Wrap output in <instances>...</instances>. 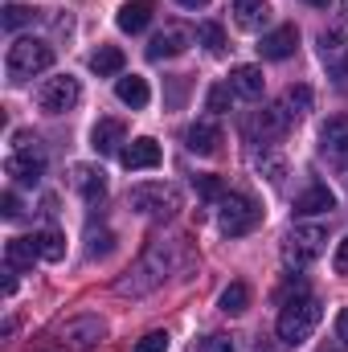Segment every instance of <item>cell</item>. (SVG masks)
<instances>
[{
  "label": "cell",
  "mask_w": 348,
  "mask_h": 352,
  "mask_svg": "<svg viewBox=\"0 0 348 352\" xmlns=\"http://www.w3.org/2000/svg\"><path fill=\"white\" fill-rule=\"evenodd\" d=\"M262 70L259 66H234L230 70V90L242 94V98H262Z\"/></svg>",
  "instance_id": "cell-21"
},
{
  "label": "cell",
  "mask_w": 348,
  "mask_h": 352,
  "mask_svg": "<svg viewBox=\"0 0 348 352\" xmlns=\"http://www.w3.org/2000/svg\"><path fill=\"white\" fill-rule=\"evenodd\" d=\"M78 98H83V87H78L74 74H58V78H45V82L37 87V107L50 111V115H66V111H74Z\"/></svg>",
  "instance_id": "cell-8"
},
{
  "label": "cell",
  "mask_w": 348,
  "mask_h": 352,
  "mask_svg": "<svg viewBox=\"0 0 348 352\" xmlns=\"http://www.w3.org/2000/svg\"><path fill=\"white\" fill-rule=\"evenodd\" d=\"M37 258H41L37 238H8V246H4V263H8V266L25 270V266H33Z\"/></svg>",
  "instance_id": "cell-24"
},
{
  "label": "cell",
  "mask_w": 348,
  "mask_h": 352,
  "mask_svg": "<svg viewBox=\"0 0 348 352\" xmlns=\"http://www.w3.org/2000/svg\"><path fill=\"white\" fill-rule=\"evenodd\" d=\"M283 127H287V111L283 107H266V111H259L250 119V135L254 140H274V135H283Z\"/></svg>",
  "instance_id": "cell-20"
},
{
  "label": "cell",
  "mask_w": 348,
  "mask_h": 352,
  "mask_svg": "<svg viewBox=\"0 0 348 352\" xmlns=\"http://www.w3.org/2000/svg\"><path fill=\"white\" fill-rule=\"evenodd\" d=\"M193 352H234V340L230 336H205L193 344Z\"/></svg>",
  "instance_id": "cell-33"
},
{
  "label": "cell",
  "mask_w": 348,
  "mask_h": 352,
  "mask_svg": "<svg viewBox=\"0 0 348 352\" xmlns=\"http://www.w3.org/2000/svg\"><path fill=\"white\" fill-rule=\"evenodd\" d=\"M41 21V8H29V4H4L0 8V29L4 33H17L25 25H37Z\"/></svg>",
  "instance_id": "cell-25"
},
{
  "label": "cell",
  "mask_w": 348,
  "mask_h": 352,
  "mask_svg": "<svg viewBox=\"0 0 348 352\" xmlns=\"http://www.w3.org/2000/svg\"><path fill=\"white\" fill-rule=\"evenodd\" d=\"M180 263H184V242H180V238H152L148 250L140 254V263L115 283V291H119V295H131V299L152 295L168 274H176Z\"/></svg>",
  "instance_id": "cell-1"
},
{
  "label": "cell",
  "mask_w": 348,
  "mask_h": 352,
  "mask_svg": "<svg viewBox=\"0 0 348 352\" xmlns=\"http://www.w3.org/2000/svg\"><path fill=\"white\" fill-rule=\"evenodd\" d=\"M283 111H287V119H299V115H307L312 111V87H291L283 94Z\"/></svg>",
  "instance_id": "cell-29"
},
{
  "label": "cell",
  "mask_w": 348,
  "mask_h": 352,
  "mask_svg": "<svg viewBox=\"0 0 348 352\" xmlns=\"http://www.w3.org/2000/svg\"><path fill=\"white\" fill-rule=\"evenodd\" d=\"M336 205V197L328 192V184H312L295 197V217H316V213H328Z\"/></svg>",
  "instance_id": "cell-16"
},
{
  "label": "cell",
  "mask_w": 348,
  "mask_h": 352,
  "mask_svg": "<svg viewBox=\"0 0 348 352\" xmlns=\"http://www.w3.org/2000/svg\"><path fill=\"white\" fill-rule=\"evenodd\" d=\"M197 37L205 41V50H209V54H226V29H221L217 21H205V25H197Z\"/></svg>",
  "instance_id": "cell-30"
},
{
  "label": "cell",
  "mask_w": 348,
  "mask_h": 352,
  "mask_svg": "<svg viewBox=\"0 0 348 352\" xmlns=\"http://www.w3.org/2000/svg\"><path fill=\"white\" fill-rule=\"evenodd\" d=\"M184 144H188V152H197V156H217V152H221V127H217L213 119H197V123L184 131Z\"/></svg>",
  "instance_id": "cell-13"
},
{
  "label": "cell",
  "mask_w": 348,
  "mask_h": 352,
  "mask_svg": "<svg viewBox=\"0 0 348 352\" xmlns=\"http://www.w3.org/2000/svg\"><path fill=\"white\" fill-rule=\"evenodd\" d=\"M226 107H230V87H213V90H209V111H217V115H221Z\"/></svg>",
  "instance_id": "cell-35"
},
{
  "label": "cell",
  "mask_w": 348,
  "mask_h": 352,
  "mask_svg": "<svg viewBox=\"0 0 348 352\" xmlns=\"http://www.w3.org/2000/svg\"><path fill=\"white\" fill-rule=\"evenodd\" d=\"M320 58L332 74H348V50L340 41V33H320Z\"/></svg>",
  "instance_id": "cell-23"
},
{
  "label": "cell",
  "mask_w": 348,
  "mask_h": 352,
  "mask_svg": "<svg viewBox=\"0 0 348 352\" xmlns=\"http://www.w3.org/2000/svg\"><path fill=\"white\" fill-rule=\"evenodd\" d=\"M336 340H340V344L348 349V307L340 311V320H336Z\"/></svg>",
  "instance_id": "cell-38"
},
{
  "label": "cell",
  "mask_w": 348,
  "mask_h": 352,
  "mask_svg": "<svg viewBox=\"0 0 348 352\" xmlns=\"http://www.w3.org/2000/svg\"><path fill=\"white\" fill-rule=\"evenodd\" d=\"M234 21L246 33H262L270 25V4L266 0H234Z\"/></svg>",
  "instance_id": "cell-15"
},
{
  "label": "cell",
  "mask_w": 348,
  "mask_h": 352,
  "mask_svg": "<svg viewBox=\"0 0 348 352\" xmlns=\"http://www.w3.org/2000/svg\"><path fill=\"white\" fill-rule=\"evenodd\" d=\"M33 238H37V250H41L45 263H62V258H66V238H62L58 230H41V234H33Z\"/></svg>",
  "instance_id": "cell-28"
},
{
  "label": "cell",
  "mask_w": 348,
  "mask_h": 352,
  "mask_svg": "<svg viewBox=\"0 0 348 352\" xmlns=\"http://www.w3.org/2000/svg\"><path fill=\"white\" fill-rule=\"evenodd\" d=\"M135 352H168V332H148L144 340H135Z\"/></svg>",
  "instance_id": "cell-32"
},
{
  "label": "cell",
  "mask_w": 348,
  "mask_h": 352,
  "mask_svg": "<svg viewBox=\"0 0 348 352\" xmlns=\"http://www.w3.org/2000/svg\"><path fill=\"white\" fill-rule=\"evenodd\" d=\"M58 336H62L66 344H74V349H94V344L107 340V320H102V316H74V320L62 324Z\"/></svg>",
  "instance_id": "cell-9"
},
{
  "label": "cell",
  "mask_w": 348,
  "mask_h": 352,
  "mask_svg": "<svg viewBox=\"0 0 348 352\" xmlns=\"http://www.w3.org/2000/svg\"><path fill=\"white\" fill-rule=\"evenodd\" d=\"M307 4H312V8H328L332 0H307Z\"/></svg>",
  "instance_id": "cell-40"
},
{
  "label": "cell",
  "mask_w": 348,
  "mask_h": 352,
  "mask_svg": "<svg viewBox=\"0 0 348 352\" xmlns=\"http://www.w3.org/2000/svg\"><path fill=\"white\" fill-rule=\"evenodd\" d=\"M259 173H266L270 180H283V173H287V164H283L279 156H259Z\"/></svg>",
  "instance_id": "cell-34"
},
{
  "label": "cell",
  "mask_w": 348,
  "mask_h": 352,
  "mask_svg": "<svg viewBox=\"0 0 348 352\" xmlns=\"http://www.w3.org/2000/svg\"><path fill=\"white\" fill-rule=\"evenodd\" d=\"M54 66V45L41 41V37H17L4 54V70H8V82L21 87L29 78H37L41 70Z\"/></svg>",
  "instance_id": "cell-2"
},
{
  "label": "cell",
  "mask_w": 348,
  "mask_h": 352,
  "mask_svg": "<svg viewBox=\"0 0 348 352\" xmlns=\"http://www.w3.org/2000/svg\"><path fill=\"white\" fill-rule=\"evenodd\" d=\"M295 45H299V29H295V25H279V29L262 33L259 54L266 58V62H283V58L295 54Z\"/></svg>",
  "instance_id": "cell-11"
},
{
  "label": "cell",
  "mask_w": 348,
  "mask_h": 352,
  "mask_svg": "<svg viewBox=\"0 0 348 352\" xmlns=\"http://www.w3.org/2000/svg\"><path fill=\"white\" fill-rule=\"evenodd\" d=\"M193 184H197V192H201L205 201H221V197H226V184H221L217 176H193Z\"/></svg>",
  "instance_id": "cell-31"
},
{
  "label": "cell",
  "mask_w": 348,
  "mask_h": 352,
  "mask_svg": "<svg viewBox=\"0 0 348 352\" xmlns=\"http://www.w3.org/2000/svg\"><path fill=\"white\" fill-rule=\"evenodd\" d=\"M115 94H119V102L131 107V111L148 107V98H152V90H148V82H144L140 74H123V78H115Z\"/></svg>",
  "instance_id": "cell-18"
},
{
  "label": "cell",
  "mask_w": 348,
  "mask_h": 352,
  "mask_svg": "<svg viewBox=\"0 0 348 352\" xmlns=\"http://www.w3.org/2000/svg\"><path fill=\"white\" fill-rule=\"evenodd\" d=\"M176 4H180V8H205L209 0H176Z\"/></svg>",
  "instance_id": "cell-39"
},
{
  "label": "cell",
  "mask_w": 348,
  "mask_h": 352,
  "mask_svg": "<svg viewBox=\"0 0 348 352\" xmlns=\"http://www.w3.org/2000/svg\"><path fill=\"white\" fill-rule=\"evenodd\" d=\"M123 144H127V127H123L119 119H98V123H94V131H90V148H94L98 156H119Z\"/></svg>",
  "instance_id": "cell-12"
},
{
  "label": "cell",
  "mask_w": 348,
  "mask_h": 352,
  "mask_svg": "<svg viewBox=\"0 0 348 352\" xmlns=\"http://www.w3.org/2000/svg\"><path fill=\"white\" fill-rule=\"evenodd\" d=\"M90 70H94L98 78H115V74L123 70V50H115V45H98V54H90Z\"/></svg>",
  "instance_id": "cell-26"
},
{
  "label": "cell",
  "mask_w": 348,
  "mask_h": 352,
  "mask_svg": "<svg viewBox=\"0 0 348 352\" xmlns=\"http://www.w3.org/2000/svg\"><path fill=\"white\" fill-rule=\"evenodd\" d=\"M324 242H328V230L324 226H316V221L295 226L287 234V242H283V266L287 270H307V266L324 254Z\"/></svg>",
  "instance_id": "cell-4"
},
{
  "label": "cell",
  "mask_w": 348,
  "mask_h": 352,
  "mask_svg": "<svg viewBox=\"0 0 348 352\" xmlns=\"http://www.w3.org/2000/svg\"><path fill=\"white\" fill-rule=\"evenodd\" d=\"M259 221H262V209H259L254 197H246V192H226V197L217 201V230H221L226 238H242V234H250Z\"/></svg>",
  "instance_id": "cell-5"
},
{
  "label": "cell",
  "mask_w": 348,
  "mask_h": 352,
  "mask_svg": "<svg viewBox=\"0 0 348 352\" xmlns=\"http://www.w3.org/2000/svg\"><path fill=\"white\" fill-rule=\"evenodd\" d=\"M0 213H4L8 221L21 217V201H17V192H4V197H0Z\"/></svg>",
  "instance_id": "cell-36"
},
{
  "label": "cell",
  "mask_w": 348,
  "mask_h": 352,
  "mask_svg": "<svg viewBox=\"0 0 348 352\" xmlns=\"http://www.w3.org/2000/svg\"><path fill=\"white\" fill-rule=\"evenodd\" d=\"M74 188L87 197L90 205H98L107 197V176H102V168H94V164H74Z\"/></svg>",
  "instance_id": "cell-17"
},
{
  "label": "cell",
  "mask_w": 348,
  "mask_h": 352,
  "mask_svg": "<svg viewBox=\"0 0 348 352\" xmlns=\"http://www.w3.org/2000/svg\"><path fill=\"white\" fill-rule=\"evenodd\" d=\"M320 144H324V152H328V156H348V115H336V119H328V123H324Z\"/></svg>",
  "instance_id": "cell-22"
},
{
  "label": "cell",
  "mask_w": 348,
  "mask_h": 352,
  "mask_svg": "<svg viewBox=\"0 0 348 352\" xmlns=\"http://www.w3.org/2000/svg\"><path fill=\"white\" fill-rule=\"evenodd\" d=\"M217 307H221L226 316H242V311L250 307V287H246V283H230V287L221 291Z\"/></svg>",
  "instance_id": "cell-27"
},
{
  "label": "cell",
  "mask_w": 348,
  "mask_h": 352,
  "mask_svg": "<svg viewBox=\"0 0 348 352\" xmlns=\"http://www.w3.org/2000/svg\"><path fill=\"white\" fill-rule=\"evenodd\" d=\"M119 160H123V168H131V173H140V168H156L164 156H160V144L156 140H148V135H140V140H131L123 152H119Z\"/></svg>",
  "instance_id": "cell-14"
},
{
  "label": "cell",
  "mask_w": 348,
  "mask_h": 352,
  "mask_svg": "<svg viewBox=\"0 0 348 352\" xmlns=\"http://www.w3.org/2000/svg\"><path fill=\"white\" fill-rule=\"evenodd\" d=\"M332 270H336V274H348V238L340 242V246H336V258H332Z\"/></svg>",
  "instance_id": "cell-37"
},
{
  "label": "cell",
  "mask_w": 348,
  "mask_h": 352,
  "mask_svg": "<svg viewBox=\"0 0 348 352\" xmlns=\"http://www.w3.org/2000/svg\"><path fill=\"white\" fill-rule=\"evenodd\" d=\"M4 173L12 176L17 184H37V180L45 176V152L37 148L33 135L17 131V148H12V156L4 160Z\"/></svg>",
  "instance_id": "cell-7"
},
{
  "label": "cell",
  "mask_w": 348,
  "mask_h": 352,
  "mask_svg": "<svg viewBox=\"0 0 348 352\" xmlns=\"http://www.w3.org/2000/svg\"><path fill=\"white\" fill-rule=\"evenodd\" d=\"M188 41H193V33H188L184 25H164V29L148 41V62H164V58L184 54V50H188Z\"/></svg>",
  "instance_id": "cell-10"
},
{
  "label": "cell",
  "mask_w": 348,
  "mask_h": 352,
  "mask_svg": "<svg viewBox=\"0 0 348 352\" xmlns=\"http://www.w3.org/2000/svg\"><path fill=\"white\" fill-rule=\"evenodd\" d=\"M320 316H324V303H320L316 295H295V299H287L283 311H279V340L291 344V349L303 344V340L316 332Z\"/></svg>",
  "instance_id": "cell-3"
},
{
  "label": "cell",
  "mask_w": 348,
  "mask_h": 352,
  "mask_svg": "<svg viewBox=\"0 0 348 352\" xmlns=\"http://www.w3.org/2000/svg\"><path fill=\"white\" fill-rule=\"evenodd\" d=\"M127 205H131L135 213H144V217H173L176 209H180V192H176V184H164V180H156V184H135V188L127 192Z\"/></svg>",
  "instance_id": "cell-6"
},
{
  "label": "cell",
  "mask_w": 348,
  "mask_h": 352,
  "mask_svg": "<svg viewBox=\"0 0 348 352\" xmlns=\"http://www.w3.org/2000/svg\"><path fill=\"white\" fill-rule=\"evenodd\" d=\"M152 12H156V4L152 0H131V4H123L119 8V29L123 33H140V29H148V21H152Z\"/></svg>",
  "instance_id": "cell-19"
},
{
  "label": "cell",
  "mask_w": 348,
  "mask_h": 352,
  "mask_svg": "<svg viewBox=\"0 0 348 352\" xmlns=\"http://www.w3.org/2000/svg\"><path fill=\"white\" fill-rule=\"evenodd\" d=\"M324 352H328V349H324Z\"/></svg>",
  "instance_id": "cell-41"
}]
</instances>
